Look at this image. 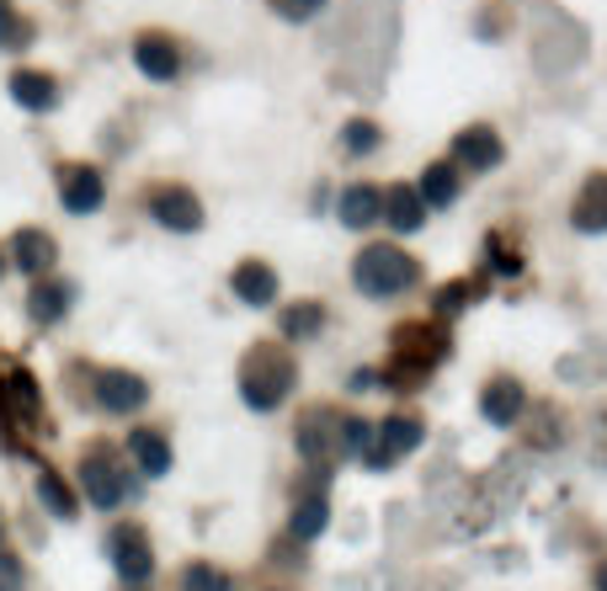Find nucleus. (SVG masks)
<instances>
[{
	"instance_id": "30",
	"label": "nucleus",
	"mask_w": 607,
	"mask_h": 591,
	"mask_svg": "<svg viewBox=\"0 0 607 591\" xmlns=\"http://www.w3.org/2000/svg\"><path fill=\"white\" fill-rule=\"evenodd\" d=\"M320 6H325V0H272V11H277L283 22H310V17H320Z\"/></svg>"
},
{
	"instance_id": "15",
	"label": "nucleus",
	"mask_w": 607,
	"mask_h": 591,
	"mask_svg": "<svg viewBox=\"0 0 607 591\" xmlns=\"http://www.w3.org/2000/svg\"><path fill=\"white\" fill-rule=\"evenodd\" d=\"M415 193H421L427 208H448V203L459 197V166H453V160H432V166L421 171V181H415Z\"/></svg>"
},
{
	"instance_id": "18",
	"label": "nucleus",
	"mask_w": 607,
	"mask_h": 591,
	"mask_svg": "<svg viewBox=\"0 0 607 591\" xmlns=\"http://www.w3.org/2000/svg\"><path fill=\"white\" fill-rule=\"evenodd\" d=\"M0 405L22 421V426H32V421H38V384H32V373L27 368L6 373V394H0Z\"/></svg>"
},
{
	"instance_id": "26",
	"label": "nucleus",
	"mask_w": 607,
	"mask_h": 591,
	"mask_svg": "<svg viewBox=\"0 0 607 591\" xmlns=\"http://www.w3.org/2000/svg\"><path fill=\"white\" fill-rule=\"evenodd\" d=\"M379 139L384 134H379V124H368V118H352V124L341 128V149L346 155H368V149H379Z\"/></svg>"
},
{
	"instance_id": "9",
	"label": "nucleus",
	"mask_w": 607,
	"mask_h": 591,
	"mask_svg": "<svg viewBox=\"0 0 607 591\" xmlns=\"http://www.w3.org/2000/svg\"><path fill=\"white\" fill-rule=\"evenodd\" d=\"M134 65H139L149 80H176V70H182V49L170 43L166 32H145V38L134 43Z\"/></svg>"
},
{
	"instance_id": "11",
	"label": "nucleus",
	"mask_w": 607,
	"mask_h": 591,
	"mask_svg": "<svg viewBox=\"0 0 607 591\" xmlns=\"http://www.w3.org/2000/svg\"><path fill=\"white\" fill-rule=\"evenodd\" d=\"M453 160L469 166V171H490V166L501 160V139H496V128H486V124L463 128L459 139H453Z\"/></svg>"
},
{
	"instance_id": "16",
	"label": "nucleus",
	"mask_w": 607,
	"mask_h": 591,
	"mask_svg": "<svg viewBox=\"0 0 607 591\" xmlns=\"http://www.w3.org/2000/svg\"><path fill=\"white\" fill-rule=\"evenodd\" d=\"M384 219V193L379 187H346L341 193V224L346 229H368Z\"/></svg>"
},
{
	"instance_id": "29",
	"label": "nucleus",
	"mask_w": 607,
	"mask_h": 591,
	"mask_svg": "<svg viewBox=\"0 0 607 591\" xmlns=\"http://www.w3.org/2000/svg\"><path fill=\"white\" fill-rule=\"evenodd\" d=\"M341 447H346V453H373V426H368V421H341Z\"/></svg>"
},
{
	"instance_id": "1",
	"label": "nucleus",
	"mask_w": 607,
	"mask_h": 591,
	"mask_svg": "<svg viewBox=\"0 0 607 591\" xmlns=\"http://www.w3.org/2000/svg\"><path fill=\"white\" fill-rule=\"evenodd\" d=\"M293 384H298V368H293L288 352L251 346V357H245V368H241V400L251 411H277L293 394Z\"/></svg>"
},
{
	"instance_id": "34",
	"label": "nucleus",
	"mask_w": 607,
	"mask_h": 591,
	"mask_svg": "<svg viewBox=\"0 0 607 591\" xmlns=\"http://www.w3.org/2000/svg\"><path fill=\"white\" fill-rule=\"evenodd\" d=\"M0 272H6V262H0Z\"/></svg>"
},
{
	"instance_id": "19",
	"label": "nucleus",
	"mask_w": 607,
	"mask_h": 591,
	"mask_svg": "<svg viewBox=\"0 0 607 591\" xmlns=\"http://www.w3.org/2000/svg\"><path fill=\"white\" fill-rule=\"evenodd\" d=\"M11 256H17V267H22L27 277H43V272L53 267V256H59V250H53V240L43 235V229H22V235H17V246H11Z\"/></svg>"
},
{
	"instance_id": "6",
	"label": "nucleus",
	"mask_w": 607,
	"mask_h": 591,
	"mask_svg": "<svg viewBox=\"0 0 607 591\" xmlns=\"http://www.w3.org/2000/svg\"><path fill=\"white\" fill-rule=\"evenodd\" d=\"M145 400H149V384L139 378V373H123V368L97 373V405L101 411H112V416H134Z\"/></svg>"
},
{
	"instance_id": "27",
	"label": "nucleus",
	"mask_w": 607,
	"mask_h": 591,
	"mask_svg": "<svg viewBox=\"0 0 607 591\" xmlns=\"http://www.w3.org/2000/svg\"><path fill=\"white\" fill-rule=\"evenodd\" d=\"M182 591H235V581H229L219 565H187Z\"/></svg>"
},
{
	"instance_id": "33",
	"label": "nucleus",
	"mask_w": 607,
	"mask_h": 591,
	"mask_svg": "<svg viewBox=\"0 0 607 591\" xmlns=\"http://www.w3.org/2000/svg\"><path fill=\"white\" fill-rule=\"evenodd\" d=\"M6 6H11V0H0V11H6Z\"/></svg>"
},
{
	"instance_id": "28",
	"label": "nucleus",
	"mask_w": 607,
	"mask_h": 591,
	"mask_svg": "<svg viewBox=\"0 0 607 591\" xmlns=\"http://www.w3.org/2000/svg\"><path fill=\"white\" fill-rule=\"evenodd\" d=\"M27 43H32V27L6 6V11H0V49H27Z\"/></svg>"
},
{
	"instance_id": "12",
	"label": "nucleus",
	"mask_w": 607,
	"mask_h": 591,
	"mask_svg": "<svg viewBox=\"0 0 607 591\" xmlns=\"http://www.w3.org/2000/svg\"><path fill=\"white\" fill-rule=\"evenodd\" d=\"M570 224H576L581 235H607V176H591L581 193H576Z\"/></svg>"
},
{
	"instance_id": "7",
	"label": "nucleus",
	"mask_w": 607,
	"mask_h": 591,
	"mask_svg": "<svg viewBox=\"0 0 607 591\" xmlns=\"http://www.w3.org/2000/svg\"><path fill=\"white\" fill-rule=\"evenodd\" d=\"M149 214H155V224H166L176 235H193L197 224H203V208H197V197L187 187H160V193L149 197Z\"/></svg>"
},
{
	"instance_id": "23",
	"label": "nucleus",
	"mask_w": 607,
	"mask_h": 591,
	"mask_svg": "<svg viewBox=\"0 0 607 591\" xmlns=\"http://www.w3.org/2000/svg\"><path fill=\"white\" fill-rule=\"evenodd\" d=\"M320 325H325V309H320L315 298H304V304H288V309L277 315V331H283L288 342H310V336H320Z\"/></svg>"
},
{
	"instance_id": "5",
	"label": "nucleus",
	"mask_w": 607,
	"mask_h": 591,
	"mask_svg": "<svg viewBox=\"0 0 607 591\" xmlns=\"http://www.w3.org/2000/svg\"><path fill=\"white\" fill-rule=\"evenodd\" d=\"M421 421L415 416H389L379 432H373V453H368V464L373 469H389L394 459H405V453H415L421 447Z\"/></svg>"
},
{
	"instance_id": "2",
	"label": "nucleus",
	"mask_w": 607,
	"mask_h": 591,
	"mask_svg": "<svg viewBox=\"0 0 607 591\" xmlns=\"http://www.w3.org/2000/svg\"><path fill=\"white\" fill-rule=\"evenodd\" d=\"M415 277H421V267H415V256H405L400 246H363V256L352 262V283H358L368 298L405 294V288H415Z\"/></svg>"
},
{
	"instance_id": "22",
	"label": "nucleus",
	"mask_w": 607,
	"mask_h": 591,
	"mask_svg": "<svg viewBox=\"0 0 607 591\" xmlns=\"http://www.w3.org/2000/svg\"><path fill=\"white\" fill-rule=\"evenodd\" d=\"M336 432H341V416H304L298 421V447L304 459H320V453H336Z\"/></svg>"
},
{
	"instance_id": "3",
	"label": "nucleus",
	"mask_w": 607,
	"mask_h": 591,
	"mask_svg": "<svg viewBox=\"0 0 607 591\" xmlns=\"http://www.w3.org/2000/svg\"><path fill=\"white\" fill-rule=\"evenodd\" d=\"M80 491L91 495L101 512H112V506H123V501L139 495V480L128 474V464H123L112 447H91V453L80 459Z\"/></svg>"
},
{
	"instance_id": "32",
	"label": "nucleus",
	"mask_w": 607,
	"mask_h": 591,
	"mask_svg": "<svg viewBox=\"0 0 607 591\" xmlns=\"http://www.w3.org/2000/svg\"><path fill=\"white\" fill-rule=\"evenodd\" d=\"M597 591H607V560H603V570H597Z\"/></svg>"
},
{
	"instance_id": "13",
	"label": "nucleus",
	"mask_w": 607,
	"mask_h": 591,
	"mask_svg": "<svg viewBox=\"0 0 607 591\" xmlns=\"http://www.w3.org/2000/svg\"><path fill=\"white\" fill-rule=\"evenodd\" d=\"M229 288H235V298H241V304L262 309V304H272V298H277V272H272L267 262H241V267H235V277H229Z\"/></svg>"
},
{
	"instance_id": "25",
	"label": "nucleus",
	"mask_w": 607,
	"mask_h": 591,
	"mask_svg": "<svg viewBox=\"0 0 607 591\" xmlns=\"http://www.w3.org/2000/svg\"><path fill=\"white\" fill-rule=\"evenodd\" d=\"M38 501L49 506L53 518H65V522H70L75 512H80V501H75V495H70V485H65V480H59L53 469H43V474H38Z\"/></svg>"
},
{
	"instance_id": "31",
	"label": "nucleus",
	"mask_w": 607,
	"mask_h": 591,
	"mask_svg": "<svg viewBox=\"0 0 607 591\" xmlns=\"http://www.w3.org/2000/svg\"><path fill=\"white\" fill-rule=\"evenodd\" d=\"M0 591H22V560L0 554Z\"/></svg>"
},
{
	"instance_id": "10",
	"label": "nucleus",
	"mask_w": 607,
	"mask_h": 591,
	"mask_svg": "<svg viewBox=\"0 0 607 591\" xmlns=\"http://www.w3.org/2000/svg\"><path fill=\"white\" fill-rule=\"evenodd\" d=\"M522 405H528V390L517 378H490L486 394H480V411H486L490 426H511L522 416Z\"/></svg>"
},
{
	"instance_id": "14",
	"label": "nucleus",
	"mask_w": 607,
	"mask_h": 591,
	"mask_svg": "<svg viewBox=\"0 0 607 591\" xmlns=\"http://www.w3.org/2000/svg\"><path fill=\"white\" fill-rule=\"evenodd\" d=\"M75 288L65 283V277H43L38 288H32V298H27V309H32V321L38 325H59L65 321V309H70Z\"/></svg>"
},
{
	"instance_id": "20",
	"label": "nucleus",
	"mask_w": 607,
	"mask_h": 591,
	"mask_svg": "<svg viewBox=\"0 0 607 591\" xmlns=\"http://www.w3.org/2000/svg\"><path fill=\"white\" fill-rule=\"evenodd\" d=\"M384 219L394 224L400 235H415V229L427 224V203H421L415 187H394V193L384 197Z\"/></svg>"
},
{
	"instance_id": "24",
	"label": "nucleus",
	"mask_w": 607,
	"mask_h": 591,
	"mask_svg": "<svg viewBox=\"0 0 607 591\" xmlns=\"http://www.w3.org/2000/svg\"><path fill=\"white\" fill-rule=\"evenodd\" d=\"M325 522H331L325 495H310V501H298V512H293V522H288V533L298 543H310V539H320V533H325Z\"/></svg>"
},
{
	"instance_id": "8",
	"label": "nucleus",
	"mask_w": 607,
	"mask_h": 591,
	"mask_svg": "<svg viewBox=\"0 0 607 591\" xmlns=\"http://www.w3.org/2000/svg\"><path fill=\"white\" fill-rule=\"evenodd\" d=\"M59 197H65V208L70 214H97L107 187H101V171L97 166H70V171L59 176Z\"/></svg>"
},
{
	"instance_id": "21",
	"label": "nucleus",
	"mask_w": 607,
	"mask_h": 591,
	"mask_svg": "<svg viewBox=\"0 0 607 591\" xmlns=\"http://www.w3.org/2000/svg\"><path fill=\"white\" fill-rule=\"evenodd\" d=\"M128 453H134V464H139V474H149V480H160L170 469V447L160 432H134L128 437Z\"/></svg>"
},
{
	"instance_id": "17",
	"label": "nucleus",
	"mask_w": 607,
	"mask_h": 591,
	"mask_svg": "<svg viewBox=\"0 0 607 591\" xmlns=\"http://www.w3.org/2000/svg\"><path fill=\"white\" fill-rule=\"evenodd\" d=\"M11 97L22 101L27 112H49L53 101H59V86H53V75H43V70H17L11 75Z\"/></svg>"
},
{
	"instance_id": "4",
	"label": "nucleus",
	"mask_w": 607,
	"mask_h": 591,
	"mask_svg": "<svg viewBox=\"0 0 607 591\" xmlns=\"http://www.w3.org/2000/svg\"><path fill=\"white\" fill-rule=\"evenodd\" d=\"M107 549H112V565H118L123 587H145L149 575H155V554H149V539L139 528H118Z\"/></svg>"
}]
</instances>
